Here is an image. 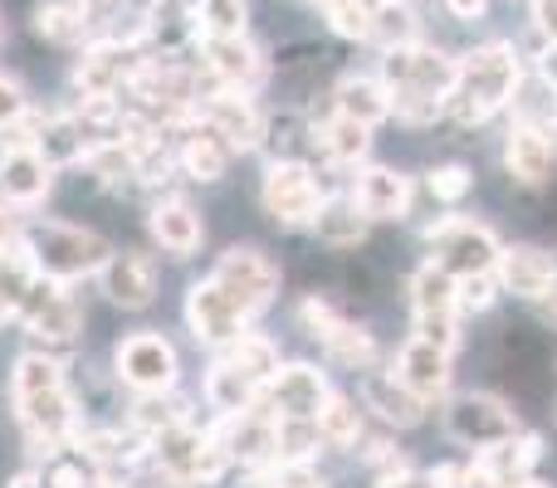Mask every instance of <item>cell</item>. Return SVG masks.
Returning <instances> with one entry per match:
<instances>
[{
	"instance_id": "32",
	"label": "cell",
	"mask_w": 557,
	"mask_h": 488,
	"mask_svg": "<svg viewBox=\"0 0 557 488\" xmlns=\"http://www.w3.org/2000/svg\"><path fill=\"white\" fill-rule=\"evenodd\" d=\"M88 147H94V137H88V127L78 123L74 113H69V117H45V133H39V152H45L54 166L84 162Z\"/></svg>"
},
{
	"instance_id": "30",
	"label": "cell",
	"mask_w": 557,
	"mask_h": 488,
	"mask_svg": "<svg viewBox=\"0 0 557 488\" xmlns=\"http://www.w3.org/2000/svg\"><path fill=\"white\" fill-rule=\"evenodd\" d=\"M88 29L94 25L84 15V0H39L35 5V35L49 45H78Z\"/></svg>"
},
{
	"instance_id": "15",
	"label": "cell",
	"mask_w": 557,
	"mask_h": 488,
	"mask_svg": "<svg viewBox=\"0 0 557 488\" xmlns=\"http://www.w3.org/2000/svg\"><path fill=\"white\" fill-rule=\"evenodd\" d=\"M133 39H94L74 64V84L78 93H123L127 74H133Z\"/></svg>"
},
{
	"instance_id": "25",
	"label": "cell",
	"mask_w": 557,
	"mask_h": 488,
	"mask_svg": "<svg viewBox=\"0 0 557 488\" xmlns=\"http://www.w3.org/2000/svg\"><path fill=\"white\" fill-rule=\"evenodd\" d=\"M362 401H367V411H376L386 425H401V430L406 425H421V415H425V401L396 372H367Z\"/></svg>"
},
{
	"instance_id": "43",
	"label": "cell",
	"mask_w": 557,
	"mask_h": 488,
	"mask_svg": "<svg viewBox=\"0 0 557 488\" xmlns=\"http://www.w3.org/2000/svg\"><path fill=\"white\" fill-rule=\"evenodd\" d=\"M20 113H29V98H25V84L15 74H0V127L15 123Z\"/></svg>"
},
{
	"instance_id": "36",
	"label": "cell",
	"mask_w": 557,
	"mask_h": 488,
	"mask_svg": "<svg viewBox=\"0 0 557 488\" xmlns=\"http://www.w3.org/2000/svg\"><path fill=\"white\" fill-rule=\"evenodd\" d=\"M318 435H323L327 450H352L362 440V411L347 396H327L323 411H318Z\"/></svg>"
},
{
	"instance_id": "28",
	"label": "cell",
	"mask_w": 557,
	"mask_h": 488,
	"mask_svg": "<svg viewBox=\"0 0 557 488\" xmlns=\"http://www.w3.org/2000/svg\"><path fill=\"white\" fill-rule=\"evenodd\" d=\"M333 113L357 117V123L376 127V123H382V117H392V88H386V78L347 74L343 84L333 88Z\"/></svg>"
},
{
	"instance_id": "10",
	"label": "cell",
	"mask_w": 557,
	"mask_h": 488,
	"mask_svg": "<svg viewBox=\"0 0 557 488\" xmlns=\"http://www.w3.org/2000/svg\"><path fill=\"white\" fill-rule=\"evenodd\" d=\"M318 205H323V186L308 162H274L264 172V211L278 225H313Z\"/></svg>"
},
{
	"instance_id": "48",
	"label": "cell",
	"mask_w": 557,
	"mask_h": 488,
	"mask_svg": "<svg viewBox=\"0 0 557 488\" xmlns=\"http://www.w3.org/2000/svg\"><path fill=\"white\" fill-rule=\"evenodd\" d=\"M445 10H450L455 20H480L484 10H490V0H445Z\"/></svg>"
},
{
	"instance_id": "4",
	"label": "cell",
	"mask_w": 557,
	"mask_h": 488,
	"mask_svg": "<svg viewBox=\"0 0 557 488\" xmlns=\"http://www.w3.org/2000/svg\"><path fill=\"white\" fill-rule=\"evenodd\" d=\"M25 249H29V259H35L39 274L64 278V284H74V278H84V274H98L103 259L113 254V249L103 245V235L84 230V225H64V221L29 225Z\"/></svg>"
},
{
	"instance_id": "41",
	"label": "cell",
	"mask_w": 557,
	"mask_h": 488,
	"mask_svg": "<svg viewBox=\"0 0 557 488\" xmlns=\"http://www.w3.org/2000/svg\"><path fill=\"white\" fill-rule=\"evenodd\" d=\"M431 196L435 201H460V196H470V186H474V176L465 172V166H435L431 172Z\"/></svg>"
},
{
	"instance_id": "29",
	"label": "cell",
	"mask_w": 557,
	"mask_h": 488,
	"mask_svg": "<svg viewBox=\"0 0 557 488\" xmlns=\"http://www.w3.org/2000/svg\"><path fill=\"white\" fill-rule=\"evenodd\" d=\"M367 215L357 211V201L352 196H337V201H323L318 205V215H313V230H318V240L323 245H337V249H347V245H362L367 240Z\"/></svg>"
},
{
	"instance_id": "2",
	"label": "cell",
	"mask_w": 557,
	"mask_h": 488,
	"mask_svg": "<svg viewBox=\"0 0 557 488\" xmlns=\"http://www.w3.org/2000/svg\"><path fill=\"white\" fill-rule=\"evenodd\" d=\"M455 59L441 54V49H425L421 39L401 49H386L382 59V78L392 88V113L406 117V123H435L445 117V98L455 88Z\"/></svg>"
},
{
	"instance_id": "51",
	"label": "cell",
	"mask_w": 557,
	"mask_h": 488,
	"mask_svg": "<svg viewBox=\"0 0 557 488\" xmlns=\"http://www.w3.org/2000/svg\"><path fill=\"white\" fill-rule=\"evenodd\" d=\"M382 488H431L425 479H396V484H382Z\"/></svg>"
},
{
	"instance_id": "17",
	"label": "cell",
	"mask_w": 557,
	"mask_h": 488,
	"mask_svg": "<svg viewBox=\"0 0 557 488\" xmlns=\"http://www.w3.org/2000/svg\"><path fill=\"white\" fill-rule=\"evenodd\" d=\"M201 68L215 78V88H240V93H250V88L264 78L260 49H255L245 35L201 39Z\"/></svg>"
},
{
	"instance_id": "11",
	"label": "cell",
	"mask_w": 557,
	"mask_h": 488,
	"mask_svg": "<svg viewBox=\"0 0 557 488\" xmlns=\"http://www.w3.org/2000/svg\"><path fill=\"white\" fill-rule=\"evenodd\" d=\"M117 376H123L133 391H172L176 386V347L157 333H133L117 342L113 352Z\"/></svg>"
},
{
	"instance_id": "19",
	"label": "cell",
	"mask_w": 557,
	"mask_h": 488,
	"mask_svg": "<svg viewBox=\"0 0 557 488\" xmlns=\"http://www.w3.org/2000/svg\"><path fill=\"white\" fill-rule=\"evenodd\" d=\"M494 274H499V284L509 288V293L529 298V303H543L557 284V259L533 245H513V249H499Z\"/></svg>"
},
{
	"instance_id": "22",
	"label": "cell",
	"mask_w": 557,
	"mask_h": 488,
	"mask_svg": "<svg viewBox=\"0 0 557 488\" xmlns=\"http://www.w3.org/2000/svg\"><path fill=\"white\" fill-rule=\"evenodd\" d=\"M54 186V162H49L39 147H25V152H5L0 162V201L10 205H39Z\"/></svg>"
},
{
	"instance_id": "12",
	"label": "cell",
	"mask_w": 557,
	"mask_h": 488,
	"mask_svg": "<svg viewBox=\"0 0 557 488\" xmlns=\"http://www.w3.org/2000/svg\"><path fill=\"white\" fill-rule=\"evenodd\" d=\"M304 323H308V333L323 342V352L333 356V362L352 366V372H367V366L376 362V342H372V337H367L362 327H352L333 303H323V298H308V303H304Z\"/></svg>"
},
{
	"instance_id": "16",
	"label": "cell",
	"mask_w": 557,
	"mask_h": 488,
	"mask_svg": "<svg viewBox=\"0 0 557 488\" xmlns=\"http://www.w3.org/2000/svg\"><path fill=\"white\" fill-rule=\"evenodd\" d=\"M196 117L211 123L235 152H250V147H260V137H264V117L255 113V103L240 93V88H221V93L201 98V103H196Z\"/></svg>"
},
{
	"instance_id": "20",
	"label": "cell",
	"mask_w": 557,
	"mask_h": 488,
	"mask_svg": "<svg viewBox=\"0 0 557 488\" xmlns=\"http://www.w3.org/2000/svg\"><path fill=\"white\" fill-rule=\"evenodd\" d=\"M352 201L367 221H401L411 211V176L392 172V166H367L352 186Z\"/></svg>"
},
{
	"instance_id": "3",
	"label": "cell",
	"mask_w": 557,
	"mask_h": 488,
	"mask_svg": "<svg viewBox=\"0 0 557 488\" xmlns=\"http://www.w3.org/2000/svg\"><path fill=\"white\" fill-rule=\"evenodd\" d=\"M455 88L445 98V113L455 117L460 127H480L490 123L499 108L513 103V88L523 78V64H519V49L494 39V45L474 49V54L455 59Z\"/></svg>"
},
{
	"instance_id": "26",
	"label": "cell",
	"mask_w": 557,
	"mask_h": 488,
	"mask_svg": "<svg viewBox=\"0 0 557 488\" xmlns=\"http://www.w3.org/2000/svg\"><path fill=\"white\" fill-rule=\"evenodd\" d=\"M553 142H548V133L543 127H533V123H519L509 133V142H504V166H509V176L513 182H523V186H543L553 176Z\"/></svg>"
},
{
	"instance_id": "33",
	"label": "cell",
	"mask_w": 557,
	"mask_h": 488,
	"mask_svg": "<svg viewBox=\"0 0 557 488\" xmlns=\"http://www.w3.org/2000/svg\"><path fill=\"white\" fill-rule=\"evenodd\" d=\"M323 445L318 435V421H304V415H274V470L278 464H308Z\"/></svg>"
},
{
	"instance_id": "38",
	"label": "cell",
	"mask_w": 557,
	"mask_h": 488,
	"mask_svg": "<svg viewBox=\"0 0 557 488\" xmlns=\"http://www.w3.org/2000/svg\"><path fill=\"white\" fill-rule=\"evenodd\" d=\"M191 20H196V35H201V39L245 35V20H250V5H245V0H196Z\"/></svg>"
},
{
	"instance_id": "7",
	"label": "cell",
	"mask_w": 557,
	"mask_h": 488,
	"mask_svg": "<svg viewBox=\"0 0 557 488\" xmlns=\"http://www.w3.org/2000/svg\"><path fill=\"white\" fill-rule=\"evenodd\" d=\"M15 317L29 327V337L54 342V347H69L78 337V327H84V313H78L74 293L64 288V278H45V274H35V284H29Z\"/></svg>"
},
{
	"instance_id": "13",
	"label": "cell",
	"mask_w": 557,
	"mask_h": 488,
	"mask_svg": "<svg viewBox=\"0 0 557 488\" xmlns=\"http://www.w3.org/2000/svg\"><path fill=\"white\" fill-rule=\"evenodd\" d=\"M186 323H191L196 342H206V347H231L235 337L250 327V317H245L240 308L231 303V293H225L215 278H206V284H196L191 293H186Z\"/></svg>"
},
{
	"instance_id": "46",
	"label": "cell",
	"mask_w": 557,
	"mask_h": 488,
	"mask_svg": "<svg viewBox=\"0 0 557 488\" xmlns=\"http://www.w3.org/2000/svg\"><path fill=\"white\" fill-rule=\"evenodd\" d=\"M15 245H25V225H20L15 205L0 201V249H15Z\"/></svg>"
},
{
	"instance_id": "42",
	"label": "cell",
	"mask_w": 557,
	"mask_h": 488,
	"mask_svg": "<svg viewBox=\"0 0 557 488\" xmlns=\"http://www.w3.org/2000/svg\"><path fill=\"white\" fill-rule=\"evenodd\" d=\"M494 288H499V274H465L460 278V308H474V313H480V308H490L494 303Z\"/></svg>"
},
{
	"instance_id": "39",
	"label": "cell",
	"mask_w": 557,
	"mask_h": 488,
	"mask_svg": "<svg viewBox=\"0 0 557 488\" xmlns=\"http://www.w3.org/2000/svg\"><path fill=\"white\" fill-rule=\"evenodd\" d=\"M372 39H382L386 49H401V45H416V15L406 0H392V5L372 10Z\"/></svg>"
},
{
	"instance_id": "24",
	"label": "cell",
	"mask_w": 557,
	"mask_h": 488,
	"mask_svg": "<svg viewBox=\"0 0 557 488\" xmlns=\"http://www.w3.org/2000/svg\"><path fill=\"white\" fill-rule=\"evenodd\" d=\"M147 230H152V240L166 249V254L186 259L201 249V215H196L191 201H182V196H166V201L152 205V221H147Z\"/></svg>"
},
{
	"instance_id": "18",
	"label": "cell",
	"mask_w": 557,
	"mask_h": 488,
	"mask_svg": "<svg viewBox=\"0 0 557 488\" xmlns=\"http://www.w3.org/2000/svg\"><path fill=\"white\" fill-rule=\"evenodd\" d=\"M98 284H103L108 303L117 308H147L157 298V264L137 249H117V254L103 259L98 268Z\"/></svg>"
},
{
	"instance_id": "47",
	"label": "cell",
	"mask_w": 557,
	"mask_h": 488,
	"mask_svg": "<svg viewBox=\"0 0 557 488\" xmlns=\"http://www.w3.org/2000/svg\"><path fill=\"white\" fill-rule=\"evenodd\" d=\"M425 484H431V488H474L470 484V470H460V464H435Z\"/></svg>"
},
{
	"instance_id": "53",
	"label": "cell",
	"mask_w": 557,
	"mask_h": 488,
	"mask_svg": "<svg viewBox=\"0 0 557 488\" xmlns=\"http://www.w3.org/2000/svg\"><path fill=\"white\" fill-rule=\"evenodd\" d=\"M308 5H327V0H308Z\"/></svg>"
},
{
	"instance_id": "40",
	"label": "cell",
	"mask_w": 557,
	"mask_h": 488,
	"mask_svg": "<svg viewBox=\"0 0 557 488\" xmlns=\"http://www.w3.org/2000/svg\"><path fill=\"white\" fill-rule=\"evenodd\" d=\"M323 15H327V25H333V35L372 39V10H367L362 0H327Z\"/></svg>"
},
{
	"instance_id": "49",
	"label": "cell",
	"mask_w": 557,
	"mask_h": 488,
	"mask_svg": "<svg viewBox=\"0 0 557 488\" xmlns=\"http://www.w3.org/2000/svg\"><path fill=\"white\" fill-rule=\"evenodd\" d=\"M10 488H49V484H45V474L25 470V474H15V479H10Z\"/></svg>"
},
{
	"instance_id": "45",
	"label": "cell",
	"mask_w": 557,
	"mask_h": 488,
	"mask_svg": "<svg viewBox=\"0 0 557 488\" xmlns=\"http://www.w3.org/2000/svg\"><path fill=\"white\" fill-rule=\"evenodd\" d=\"M45 484H49V488H88L94 479H88V470H84V464L64 460V464H54V470L45 474Z\"/></svg>"
},
{
	"instance_id": "1",
	"label": "cell",
	"mask_w": 557,
	"mask_h": 488,
	"mask_svg": "<svg viewBox=\"0 0 557 488\" xmlns=\"http://www.w3.org/2000/svg\"><path fill=\"white\" fill-rule=\"evenodd\" d=\"M10 391H15V415L25 425L35 454L54 460L59 445L74 440V430H78V405L64 386V366L39 352L20 356L15 376H10Z\"/></svg>"
},
{
	"instance_id": "27",
	"label": "cell",
	"mask_w": 557,
	"mask_h": 488,
	"mask_svg": "<svg viewBox=\"0 0 557 488\" xmlns=\"http://www.w3.org/2000/svg\"><path fill=\"white\" fill-rule=\"evenodd\" d=\"M260 391H264L260 376H250L240 362H231L225 352H221V362L206 372V401H211V411H221V415L250 411V405L260 401Z\"/></svg>"
},
{
	"instance_id": "5",
	"label": "cell",
	"mask_w": 557,
	"mask_h": 488,
	"mask_svg": "<svg viewBox=\"0 0 557 488\" xmlns=\"http://www.w3.org/2000/svg\"><path fill=\"white\" fill-rule=\"evenodd\" d=\"M411 308H416V333L425 342L455 352V342H460V323H455V313H460V278L431 259L411 278Z\"/></svg>"
},
{
	"instance_id": "6",
	"label": "cell",
	"mask_w": 557,
	"mask_h": 488,
	"mask_svg": "<svg viewBox=\"0 0 557 488\" xmlns=\"http://www.w3.org/2000/svg\"><path fill=\"white\" fill-rule=\"evenodd\" d=\"M211 278L225 288V293H231V303L240 308L250 323L274 303V293H278V268L260 254V249H250V245L225 249Z\"/></svg>"
},
{
	"instance_id": "8",
	"label": "cell",
	"mask_w": 557,
	"mask_h": 488,
	"mask_svg": "<svg viewBox=\"0 0 557 488\" xmlns=\"http://www.w3.org/2000/svg\"><path fill=\"white\" fill-rule=\"evenodd\" d=\"M425 240L435 245V264L450 268L455 278H465V274H490V268L499 264V240H494L490 225L441 221V225H425Z\"/></svg>"
},
{
	"instance_id": "44",
	"label": "cell",
	"mask_w": 557,
	"mask_h": 488,
	"mask_svg": "<svg viewBox=\"0 0 557 488\" xmlns=\"http://www.w3.org/2000/svg\"><path fill=\"white\" fill-rule=\"evenodd\" d=\"M270 488H327V484L318 479L308 464H278V474H274Z\"/></svg>"
},
{
	"instance_id": "23",
	"label": "cell",
	"mask_w": 557,
	"mask_h": 488,
	"mask_svg": "<svg viewBox=\"0 0 557 488\" xmlns=\"http://www.w3.org/2000/svg\"><path fill=\"white\" fill-rule=\"evenodd\" d=\"M182 133L186 137H182V152H176L182 172L191 176V182H221L225 166H231V157H235V147L225 142L211 123H201V117H191Z\"/></svg>"
},
{
	"instance_id": "52",
	"label": "cell",
	"mask_w": 557,
	"mask_h": 488,
	"mask_svg": "<svg viewBox=\"0 0 557 488\" xmlns=\"http://www.w3.org/2000/svg\"><path fill=\"white\" fill-rule=\"evenodd\" d=\"M362 5L367 10H382V5H392V0H362Z\"/></svg>"
},
{
	"instance_id": "21",
	"label": "cell",
	"mask_w": 557,
	"mask_h": 488,
	"mask_svg": "<svg viewBox=\"0 0 557 488\" xmlns=\"http://www.w3.org/2000/svg\"><path fill=\"white\" fill-rule=\"evenodd\" d=\"M396 376H401L406 386H411L421 401H435V396H445V386H450V352L435 342H425L421 333L411 337V342L396 352Z\"/></svg>"
},
{
	"instance_id": "34",
	"label": "cell",
	"mask_w": 557,
	"mask_h": 488,
	"mask_svg": "<svg viewBox=\"0 0 557 488\" xmlns=\"http://www.w3.org/2000/svg\"><path fill=\"white\" fill-rule=\"evenodd\" d=\"M35 274H39V268H35V259H29L25 245L0 249V323L20 313V303H25V293H29V284H35Z\"/></svg>"
},
{
	"instance_id": "31",
	"label": "cell",
	"mask_w": 557,
	"mask_h": 488,
	"mask_svg": "<svg viewBox=\"0 0 557 488\" xmlns=\"http://www.w3.org/2000/svg\"><path fill=\"white\" fill-rule=\"evenodd\" d=\"M313 142H323V152L333 157V162H362L367 152H372V127L367 123H357V117H343V113H333L323 127L313 133Z\"/></svg>"
},
{
	"instance_id": "9",
	"label": "cell",
	"mask_w": 557,
	"mask_h": 488,
	"mask_svg": "<svg viewBox=\"0 0 557 488\" xmlns=\"http://www.w3.org/2000/svg\"><path fill=\"white\" fill-rule=\"evenodd\" d=\"M445 430H450V440L484 450V445H499V440H509V435H519V415H513L499 396L465 391L445 405Z\"/></svg>"
},
{
	"instance_id": "37",
	"label": "cell",
	"mask_w": 557,
	"mask_h": 488,
	"mask_svg": "<svg viewBox=\"0 0 557 488\" xmlns=\"http://www.w3.org/2000/svg\"><path fill=\"white\" fill-rule=\"evenodd\" d=\"M191 421V411H186V401H176L172 391H147L143 401L133 405V430H143L147 440H157L162 430H176V425Z\"/></svg>"
},
{
	"instance_id": "50",
	"label": "cell",
	"mask_w": 557,
	"mask_h": 488,
	"mask_svg": "<svg viewBox=\"0 0 557 488\" xmlns=\"http://www.w3.org/2000/svg\"><path fill=\"white\" fill-rule=\"evenodd\" d=\"M509 488H548V484H543V479H533V474H523V479H513Z\"/></svg>"
},
{
	"instance_id": "35",
	"label": "cell",
	"mask_w": 557,
	"mask_h": 488,
	"mask_svg": "<svg viewBox=\"0 0 557 488\" xmlns=\"http://www.w3.org/2000/svg\"><path fill=\"white\" fill-rule=\"evenodd\" d=\"M513 113H519V123L533 127L557 123V84L548 74H523L519 88H513Z\"/></svg>"
},
{
	"instance_id": "14",
	"label": "cell",
	"mask_w": 557,
	"mask_h": 488,
	"mask_svg": "<svg viewBox=\"0 0 557 488\" xmlns=\"http://www.w3.org/2000/svg\"><path fill=\"white\" fill-rule=\"evenodd\" d=\"M327 396L333 391H327L323 372H313V366H278L255 405L270 415H304V421H318Z\"/></svg>"
}]
</instances>
